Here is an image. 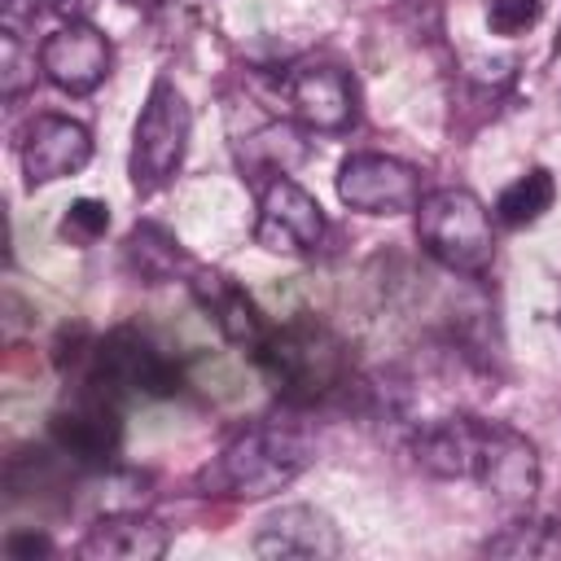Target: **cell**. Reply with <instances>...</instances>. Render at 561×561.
<instances>
[{
  "instance_id": "obj_10",
  "label": "cell",
  "mask_w": 561,
  "mask_h": 561,
  "mask_svg": "<svg viewBox=\"0 0 561 561\" xmlns=\"http://www.w3.org/2000/svg\"><path fill=\"white\" fill-rule=\"evenodd\" d=\"M110 39L92 22H66L39 44V70L70 96H88L110 75Z\"/></svg>"
},
{
  "instance_id": "obj_11",
  "label": "cell",
  "mask_w": 561,
  "mask_h": 561,
  "mask_svg": "<svg viewBox=\"0 0 561 561\" xmlns=\"http://www.w3.org/2000/svg\"><path fill=\"white\" fill-rule=\"evenodd\" d=\"M285 101L311 131H346L355 123V83L342 66L307 61L285 75Z\"/></svg>"
},
{
  "instance_id": "obj_6",
  "label": "cell",
  "mask_w": 561,
  "mask_h": 561,
  "mask_svg": "<svg viewBox=\"0 0 561 561\" xmlns=\"http://www.w3.org/2000/svg\"><path fill=\"white\" fill-rule=\"evenodd\" d=\"M92 377L105 381L110 390H136L149 399H171L184 390V368L167 359L145 333L136 329H114L96 351H92Z\"/></svg>"
},
{
  "instance_id": "obj_4",
  "label": "cell",
  "mask_w": 561,
  "mask_h": 561,
  "mask_svg": "<svg viewBox=\"0 0 561 561\" xmlns=\"http://www.w3.org/2000/svg\"><path fill=\"white\" fill-rule=\"evenodd\" d=\"M188 127H193V114H188L184 92L171 79H153L149 101H145L136 131H131L127 171H131L136 193H158L180 171L184 149H188Z\"/></svg>"
},
{
  "instance_id": "obj_17",
  "label": "cell",
  "mask_w": 561,
  "mask_h": 561,
  "mask_svg": "<svg viewBox=\"0 0 561 561\" xmlns=\"http://www.w3.org/2000/svg\"><path fill=\"white\" fill-rule=\"evenodd\" d=\"M127 263H131V272H136L145 285H162V280H171L180 267H193V263L184 259L180 241H175L167 228H158V224H136V228H131V237H127Z\"/></svg>"
},
{
  "instance_id": "obj_23",
  "label": "cell",
  "mask_w": 561,
  "mask_h": 561,
  "mask_svg": "<svg viewBox=\"0 0 561 561\" xmlns=\"http://www.w3.org/2000/svg\"><path fill=\"white\" fill-rule=\"evenodd\" d=\"M4 552H9L13 561H22V557H48V552H53V543H48L44 535L26 530V535H9V539H4Z\"/></svg>"
},
{
  "instance_id": "obj_21",
  "label": "cell",
  "mask_w": 561,
  "mask_h": 561,
  "mask_svg": "<svg viewBox=\"0 0 561 561\" xmlns=\"http://www.w3.org/2000/svg\"><path fill=\"white\" fill-rule=\"evenodd\" d=\"M31 83H35V57L22 53V35L4 31V35H0V88H4V96L13 101V96H22Z\"/></svg>"
},
{
  "instance_id": "obj_9",
  "label": "cell",
  "mask_w": 561,
  "mask_h": 561,
  "mask_svg": "<svg viewBox=\"0 0 561 561\" xmlns=\"http://www.w3.org/2000/svg\"><path fill=\"white\" fill-rule=\"evenodd\" d=\"M473 482H482L504 508H522L539 491V456L526 434L482 421L478 456H473Z\"/></svg>"
},
{
  "instance_id": "obj_22",
  "label": "cell",
  "mask_w": 561,
  "mask_h": 561,
  "mask_svg": "<svg viewBox=\"0 0 561 561\" xmlns=\"http://www.w3.org/2000/svg\"><path fill=\"white\" fill-rule=\"evenodd\" d=\"M539 18H543V0H491L486 4V26L504 39L530 31Z\"/></svg>"
},
{
  "instance_id": "obj_5",
  "label": "cell",
  "mask_w": 561,
  "mask_h": 561,
  "mask_svg": "<svg viewBox=\"0 0 561 561\" xmlns=\"http://www.w3.org/2000/svg\"><path fill=\"white\" fill-rule=\"evenodd\" d=\"M53 443L79 465H110L123 443V416H118V390L105 381H88L66 408L53 412Z\"/></svg>"
},
{
  "instance_id": "obj_16",
  "label": "cell",
  "mask_w": 561,
  "mask_h": 561,
  "mask_svg": "<svg viewBox=\"0 0 561 561\" xmlns=\"http://www.w3.org/2000/svg\"><path fill=\"white\" fill-rule=\"evenodd\" d=\"M478 434H482L478 416H438V421L416 430L412 456L434 478H473Z\"/></svg>"
},
{
  "instance_id": "obj_8",
  "label": "cell",
  "mask_w": 561,
  "mask_h": 561,
  "mask_svg": "<svg viewBox=\"0 0 561 561\" xmlns=\"http://www.w3.org/2000/svg\"><path fill=\"white\" fill-rule=\"evenodd\" d=\"M254 241L263 250H276V254H311L324 241V210H320V202L298 180H289L285 171L272 175L263 197H259Z\"/></svg>"
},
{
  "instance_id": "obj_12",
  "label": "cell",
  "mask_w": 561,
  "mask_h": 561,
  "mask_svg": "<svg viewBox=\"0 0 561 561\" xmlns=\"http://www.w3.org/2000/svg\"><path fill=\"white\" fill-rule=\"evenodd\" d=\"M254 552L276 561H329L342 552V535L329 513L311 504H285L263 517L254 535Z\"/></svg>"
},
{
  "instance_id": "obj_15",
  "label": "cell",
  "mask_w": 561,
  "mask_h": 561,
  "mask_svg": "<svg viewBox=\"0 0 561 561\" xmlns=\"http://www.w3.org/2000/svg\"><path fill=\"white\" fill-rule=\"evenodd\" d=\"M171 535L162 522L140 517V513H110L88 526L79 539L83 561H158L167 552Z\"/></svg>"
},
{
  "instance_id": "obj_20",
  "label": "cell",
  "mask_w": 561,
  "mask_h": 561,
  "mask_svg": "<svg viewBox=\"0 0 561 561\" xmlns=\"http://www.w3.org/2000/svg\"><path fill=\"white\" fill-rule=\"evenodd\" d=\"M105 228H110V206L96 202V197H79V202H70L66 215H61V224H57L61 241H70V245H79V250L96 245V241L105 237Z\"/></svg>"
},
{
  "instance_id": "obj_18",
  "label": "cell",
  "mask_w": 561,
  "mask_h": 561,
  "mask_svg": "<svg viewBox=\"0 0 561 561\" xmlns=\"http://www.w3.org/2000/svg\"><path fill=\"white\" fill-rule=\"evenodd\" d=\"M552 197H557L552 175H548L543 167H530L526 175H517V180L495 197V215H500V224H508V228H526V224H535V219L552 206Z\"/></svg>"
},
{
  "instance_id": "obj_24",
  "label": "cell",
  "mask_w": 561,
  "mask_h": 561,
  "mask_svg": "<svg viewBox=\"0 0 561 561\" xmlns=\"http://www.w3.org/2000/svg\"><path fill=\"white\" fill-rule=\"evenodd\" d=\"M131 4H145V9H153V4H162V0H131Z\"/></svg>"
},
{
  "instance_id": "obj_19",
  "label": "cell",
  "mask_w": 561,
  "mask_h": 561,
  "mask_svg": "<svg viewBox=\"0 0 561 561\" xmlns=\"http://www.w3.org/2000/svg\"><path fill=\"white\" fill-rule=\"evenodd\" d=\"M482 552H495V557H561V526H552L543 517H522V522L504 526L500 535H491L482 543Z\"/></svg>"
},
{
  "instance_id": "obj_14",
  "label": "cell",
  "mask_w": 561,
  "mask_h": 561,
  "mask_svg": "<svg viewBox=\"0 0 561 561\" xmlns=\"http://www.w3.org/2000/svg\"><path fill=\"white\" fill-rule=\"evenodd\" d=\"M188 289H193V298L202 302V311L219 324V333L232 342V346H241V351H254L259 342H263V333H267V324H263V316H259V307L250 302V294L232 280V276H224V272H210V267H188Z\"/></svg>"
},
{
  "instance_id": "obj_2",
  "label": "cell",
  "mask_w": 561,
  "mask_h": 561,
  "mask_svg": "<svg viewBox=\"0 0 561 561\" xmlns=\"http://www.w3.org/2000/svg\"><path fill=\"white\" fill-rule=\"evenodd\" d=\"M250 355L285 403H316L333 394L351 373L346 342L320 320H289L267 329Z\"/></svg>"
},
{
  "instance_id": "obj_1",
  "label": "cell",
  "mask_w": 561,
  "mask_h": 561,
  "mask_svg": "<svg viewBox=\"0 0 561 561\" xmlns=\"http://www.w3.org/2000/svg\"><path fill=\"white\" fill-rule=\"evenodd\" d=\"M311 460H316V438L302 421L259 416L241 434L228 438L215 465L202 469V486L237 495V500H263V495L285 491Z\"/></svg>"
},
{
  "instance_id": "obj_3",
  "label": "cell",
  "mask_w": 561,
  "mask_h": 561,
  "mask_svg": "<svg viewBox=\"0 0 561 561\" xmlns=\"http://www.w3.org/2000/svg\"><path fill=\"white\" fill-rule=\"evenodd\" d=\"M416 237L430 259L451 272L482 276L495 259V232L486 206L469 188H434L416 206Z\"/></svg>"
},
{
  "instance_id": "obj_7",
  "label": "cell",
  "mask_w": 561,
  "mask_h": 561,
  "mask_svg": "<svg viewBox=\"0 0 561 561\" xmlns=\"http://www.w3.org/2000/svg\"><path fill=\"white\" fill-rule=\"evenodd\" d=\"M337 197L359 215H403L421 206V175L390 153H351L337 171Z\"/></svg>"
},
{
  "instance_id": "obj_13",
  "label": "cell",
  "mask_w": 561,
  "mask_h": 561,
  "mask_svg": "<svg viewBox=\"0 0 561 561\" xmlns=\"http://www.w3.org/2000/svg\"><path fill=\"white\" fill-rule=\"evenodd\" d=\"M88 158H92V136H88L83 123L61 118V114H39V118L26 127V140H22V171H26V184L66 180V175L83 171Z\"/></svg>"
}]
</instances>
